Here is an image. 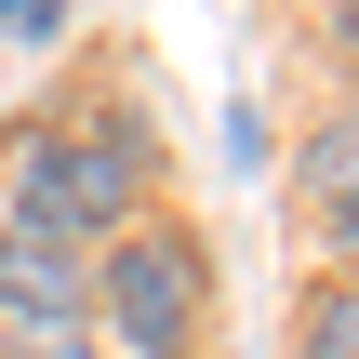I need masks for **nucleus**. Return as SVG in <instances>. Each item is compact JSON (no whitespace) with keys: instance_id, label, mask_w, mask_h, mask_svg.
Instances as JSON below:
<instances>
[{"instance_id":"nucleus-7","label":"nucleus","mask_w":359,"mask_h":359,"mask_svg":"<svg viewBox=\"0 0 359 359\" xmlns=\"http://www.w3.org/2000/svg\"><path fill=\"white\" fill-rule=\"evenodd\" d=\"M0 359H107L93 320H0Z\"/></svg>"},{"instance_id":"nucleus-10","label":"nucleus","mask_w":359,"mask_h":359,"mask_svg":"<svg viewBox=\"0 0 359 359\" xmlns=\"http://www.w3.org/2000/svg\"><path fill=\"white\" fill-rule=\"evenodd\" d=\"M346 53H359V0H346Z\"/></svg>"},{"instance_id":"nucleus-6","label":"nucleus","mask_w":359,"mask_h":359,"mask_svg":"<svg viewBox=\"0 0 359 359\" xmlns=\"http://www.w3.org/2000/svg\"><path fill=\"white\" fill-rule=\"evenodd\" d=\"M293 359H359V280H320L306 320H293Z\"/></svg>"},{"instance_id":"nucleus-5","label":"nucleus","mask_w":359,"mask_h":359,"mask_svg":"<svg viewBox=\"0 0 359 359\" xmlns=\"http://www.w3.org/2000/svg\"><path fill=\"white\" fill-rule=\"evenodd\" d=\"M293 187H306L320 213H333V200H359V107H333V120L293 147Z\"/></svg>"},{"instance_id":"nucleus-1","label":"nucleus","mask_w":359,"mask_h":359,"mask_svg":"<svg viewBox=\"0 0 359 359\" xmlns=\"http://www.w3.org/2000/svg\"><path fill=\"white\" fill-rule=\"evenodd\" d=\"M80 320L107 359H200V320H213V253L147 213L120 240H93V280H80Z\"/></svg>"},{"instance_id":"nucleus-2","label":"nucleus","mask_w":359,"mask_h":359,"mask_svg":"<svg viewBox=\"0 0 359 359\" xmlns=\"http://www.w3.org/2000/svg\"><path fill=\"white\" fill-rule=\"evenodd\" d=\"M0 226H27V240H67V253H93V240H107V213H93V173H80V147H67V133H27V147H13V200H0Z\"/></svg>"},{"instance_id":"nucleus-9","label":"nucleus","mask_w":359,"mask_h":359,"mask_svg":"<svg viewBox=\"0 0 359 359\" xmlns=\"http://www.w3.org/2000/svg\"><path fill=\"white\" fill-rule=\"evenodd\" d=\"M333 253H346V280H359V200H333Z\"/></svg>"},{"instance_id":"nucleus-4","label":"nucleus","mask_w":359,"mask_h":359,"mask_svg":"<svg viewBox=\"0 0 359 359\" xmlns=\"http://www.w3.org/2000/svg\"><path fill=\"white\" fill-rule=\"evenodd\" d=\"M80 280H93V253L0 226V320H80Z\"/></svg>"},{"instance_id":"nucleus-3","label":"nucleus","mask_w":359,"mask_h":359,"mask_svg":"<svg viewBox=\"0 0 359 359\" xmlns=\"http://www.w3.org/2000/svg\"><path fill=\"white\" fill-rule=\"evenodd\" d=\"M67 147H80V173H93V213H107V240H120V226H147V173H160L147 120H133V107H107V120H80Z\"/></svg>"},{"instance_id":"nucleus-8","label":"nucleus","mask_w":359,"mask_h":359,"mask_svg":"<svg viewBox=\"0 0 359 359\" xmlns=\"http://www.w3.org/2000/svg\"><path fill=\"white\" fill-rule=\"evenodd\" d=\"M0 27H27V40H53V27H67V0H0Z\"/></svg>"}]
</instances>
